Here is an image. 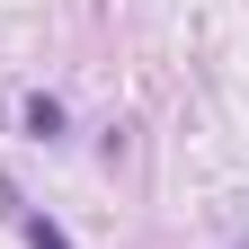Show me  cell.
I'll list each match as a JSON object with an SVG mask.
<instances>
[{
  "label": "cell",
  "mask_w": 249,
  "mask_h": 249,
  "mask_svg": "<svg viewBox=\"0 0 249 249\" xmlns=\"http://www.w3.org/2000/svg\"><path fill=\"white\" fill-rule=\"evenodd\" d=\"M0 205H9V223L27 231V249H71V240H62V223H53V213H36V205H27L9 178H0Z\"/></svg>",
  "instance_id": "obj_1"
},
{
  "label": "cell",
  "mask_w": 249,
  "mask_h": 249,
  "mask_svg": "<svg viewBox=\"0 0 249 249\" xmlns=\"http://www.w3.org/2000/svg\"><path fill=\"white\" fill-rule=\"evenodd\" d=\"M27 134H36V142H62V98H27Z\"/></svg>",
  "instance_id": "obj_2"
}]
</instances>
